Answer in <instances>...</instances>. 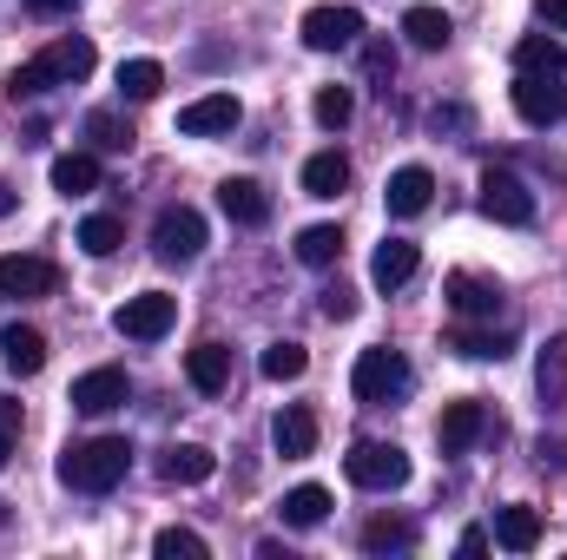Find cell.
Masks as SVG:
<instances>
[{
    "instance_id": "1",
    "label": "cell",
    "mask_w": 567,
    "mask_h": 560,
    "mask_svg": "<svg viewBox=\"0 0 567 560\" xmlns=\"http://www.w3.org/2000/svg\"><path fill=\"white\" fill-rule=\"evenodd\" d=\"M133 468V442L126 435H93V442H73L60 455V481L80 488V495H113Z\"/></svg>"
},
{
    "instance_id": "2",
    "label": "cell",
    "mask_w": 567,
    "mask_h": 560,
    "mask_svg": "<svg viewBox=\"0 0 567 560\" xmlns=\"http://www.w3.org/2000/svg\"><path fill=\"white\" fill-rule=\"evenodd\" d=\"M410 356L403 350H363L357 356V370H350V390L363 396V403H396V396H410Z\"/></svg>"
},
{
    "instance_id": "3",
    "label": "cell",
    "mask_w": 567,
    "mask_h": 560,
    "mask_svg": "<svg viewBox=\"0 0 567 560\" xmlns=\"http://www.w3.org/2000/svg\"><path fill=\"white\" fill-rule=\"evenodd\" d=\"M343 475H350L357 488H370V495H390V488L410 481V455H403L396 442H357V448L343 455Z\"/></svg>"
},
{
    "instance_id": "4",
    "label": "cell",
    "mask_w": 567,
    "mask_h": 560,
    "mask_svg": "<svg viewBox=\"0 0 567 560\" xmlns=\"http://www.w3.org/2000/svg\"><path fill=\"white\" fill-rule=\"evenodd\" d=\"M152 251H158L165 265H192V258L205 251V218H198L192 205H165V211L152 218Z\"/></svg>"
},
{
    "instance_id": "5",
    "label": "cell",
    "mask_w": 567,
    "mask_h": 560,
    "mask_svg": "<svg viewBox=\"0 0 567 560\" xmlns=\"http://www.w3.org/2000/svg\"><path fill=\"white\" fill-rule=\"evenodd\" d=\"M172 317H178V297H165V290H140V297H126V303L113 310V330H120L126 343H158V336L172 330Z\"/></svg>"
},
{
    "instance_id": "6",
    "label": "cell",
    "mask_w": 567,
    "mask_h": 560,
    "mask_svg": "<svg viewBox=\"0 0 567 560\" xmlns=\"http://www.w3.org/2000/svg\"><path fill=\"white\" fill-rule=\"evenodd\" d=\"M482 211H488L495 225H515V231L535 225V191H528V178L488 165V172H482Z\"/></svg>"
},
{
    "instance_id": "7",
    "label": "cell",
    "mask_w": 567,
    "mask_h": 560,
    "mask_svg": "<svg viewBox=\"0 0 567 560\" xmlns=\"http://www.w3.org/2000/svg\"><path fill=\"white\" fill-rule=\"evenodd\" d=\"M508 100H515V113H522L528 126H561L567 120V86L555 73H522V80L508 86Z\"/></svg>"
},
{
    "instance_id": "8",
    "label": "cell",
    "mask_w": 567,
    "mask_h": 560,
    "mask_svg": "<svg viewBox=\"0 0 567 560\" xmlns=\"http://www.w3.org/2000/svg\"><path fill=\"white\" fill-rule=\"evenodd\" d=\"M297 33H303L310 53H337V46H357L363 40V13L357 7H310Z\"/></svg>"
},
{
    "instance_id": "9",
    "label": "cell",
    "mask_w": 567,
    "mask_h": 560,
    "mask_svg": "<svg viewBox=\"0 0 567 560\" xmlns=\"http://www.w3.org/2000/svg\"><path fill=\"white\" fill-rule=\"evenodd\" d=\"M238 120H245V106L231 93H205L178 113V133L185 139H225V133H238Z\"/></svg>"
},
{
    "instance_id": "10",
    "label": "cell",
    "mask_w": 567,
    "mask_h": 560,
    "mask_svg": "<svg viewBox=\"0 0 567 560\" xmlns=\"http://www.w3.org/2000/svg\"><path fill=\"white\" fill-rule=\"evenodd\" d=\"M442 297H449V310H455V317H468V323H482V317H495V310H502V283L475 278V271H449V278H442Z\"/></svg>"
},
{
    "instance_id": "11",
    "label": "cell",
    "mask_w": 567,
    "mask_h": 560,
    "mask_svg": "<svg viewBox=\"0 0 567 560\" xmlns=\"http://www.w3.org/2000/svg\"><path fill=\"white\" fill-rule=\"evenodd\" d=\"M53 283H60V271L47 258H33V251L0 258V297H53Z\"/></svg>"
},
{
    "instance_id": "12",
    "label": "cell",
    "mask_w": 567,
    "mask_h": 560,
    "mask_svg": "<svg viewBox=\"0 0 567 560\" xmlns=\"http://www.w3.org/2000/svg\"><path fill=\"white\" fill-rule=\"evenodd\" d=\"M126 403V370H86L80 383H73V409L80 416H106V409H120Z\"/></svg>"
},
{
    "instance_id": "13",
    "label": "cell",
    "mask_w": 567,
    "mask_h": 560,
    "mask_svg": "<svg viewBox=\"0 0 567 560\" xmlns=\"http://www.w3.org/2000/svg\"><path fill=\"white\" fill-rule=\"evenodd\" d=\"M158 475H165L172 488H198V481H212V475H218V455H212L205 442H172V448H165V462H158Z\"/></svg>"
},
{
    "instance_id": "14",
    "label": "cell",
    "mask_w": 567,
    "mask_h": 560,
    "mask_svg": "<svg viewBox=\"0 0 567 560\" xmlns=\"http://www.w3.org/2000/svg\"><path fill=\"white\" fill-rule=\"evenodd\" d=\"M488 541L508 548V554H535L542 548V515L528 501H508V508H495V535Z\"/></svg>"
},
{
    "instance_id": "15",
    "label": "cell",
    "mask_w": 567,
    "mask_h": 560,
    "mask_svg": "<svg viewBox=\"0 0 567 560\" xmlns=\"http://www.w3.org/2000/svg\"><path fill=\"white\" fill-rule=\"evenodd\" d=\"M429 198H435V178H429V165H403V172H390V185H383V205H390V218H416V211H429Z\"/></svg>"
},
{
    "instance_id": "16",
    "label": "cell",
    "mask_w": 567,
    "mask_h": 560,
    "mask_svg": "<svg viewBox=\"0 0 567 560\" xmlns=\"http://www.w3.org/2000/svg\"><path fill=\"white\" fill-rule=\"evenodd\" d=\"M482 428H488V409H482L475 396H462V403H449V409H442L435 442H442V455H462L468 442H482Z\"/></svg>"
},
{
    "instance_id": "17",
    "label": "cell",
    "mask_w": 567,
    "mask_h": 560,
    "mask_svg": "<svg viewBox=\"0 0 567 560\" xmlns=\"http://www.w3.org/2000/svg\"><path fill=\"white\" fill-rule=\"evenodd\" d=\"M416 265H423V251H416L410 238H383L377 258H370V283H377V290H403V283L416 278Z\"/></svg>"
},
{
    "instance_id": "18",
    "label": "cell",
    "mask_w": 567,
    "mask_h": 560,
    "mask_svg": "<svg viewBox=\"0 0 567 560\" xmlns=\"http://www.w3.org/2000/svg\"><path fill=\"white\" fill-rule=\"evenodd\" d=\"M0 356H7L13 376H40V370H47V336H40L33 323H7V330H0Z\"/></svg>"
},
{
    "instance_id": "19",
    "label": "cell",
    "mask_w": 567,
    "mask_h": 560,
    "mask_svg": "<svg viewBox=\"0 0 567 560\" xmlns=\"http://www.w3.org/2000/svg\"><path fill=\"white\" fill-rule=\"evenodd\" d=\"M40 66H47L53 86H80V80L93 73V40H53V46L40 53Z\"/></svg>"
},
{
    "instance_id": "20",
    "label": "cell",
    "mask_w": 567,
    "mask_h": 560,
    "mask_svg": "<svg viewBox=\"0 0 567 560\" xmlns=\"http://www.w3.org/2000/svg\"><path fill=\"white\" fill-rule=\"evenodd\" d=\"M218 205H225L231 225H265V218H271V198H265L258 178H225V185H218Z\"/></svg>"
},
{
    "instance_id": "21",
    "label": "cell",
    "mask_w": 567,
    "mask_h": 560,
    "mask_svg": "<svg viewBox=\"0 0 567 560\" xmlns=\"http://www.w3.org/2000/svg\"><path fill=\"white\" fill-rule=\"evenodd\" d=\"M185 383H192L198 396H218V390L231 383V350H225V343H198V350L185 356Z\"/></svg>"
},
{
    "instance_id": "22",
    "label": "cell",
    "mask_w": 567,
    "mask_h": 560,
    "mask_svg": "<svg viewBox=\"0 0 567 560\" xmlns=\"http://www.w3.org/2000/svg\"><path fill=\"white\" fill-rule=\"evenodd\" d=\"M271 442H278V455H284V462H303V455L317 448V416H310L303 403L278 409V422H271Z\"/></svg>"
},
{
    "instance_id": "23",
    "label": "cell",
    "mask_w": 567,
    "mask_h": 560,
    "mask_svg": "<svg viewBox=\"0 0 567 560\" xmlns=\"http://www.w3.org/2000/svg\"><path fill=\"white\" fill-rule=\"evenodd\" d=\"M53 191H60V198H86V191H100V158H93V152H66V158H53Z\"/></svg>"
},
{
    "instance_id": "24",
    "label": "cell",
    "mask_w": 567,
    "mask_h": 560,
    "mask_svg": "<svg viewBox=\"0 0 567 560\" xmlns=\"http://www.w3.org/2000/svg\"><path fill=\"white\" fill-rule=\"evenodd\" d=\"M449 350L468 356V363H502V356L515 350V336H508V330H475V323H462V330L449 336Z\"/></svg>"
},
{
    "instance_id": "25",
    "label": "cell",
    "mask_w": 567,
    "mask_h": 560,
    "mask_svg": "<svg viewBox=\"0 0 567 560\" xmlns=\"http://www.w3.org/2000/svg\"><path fill=\"white\" fill-rule=\"evenodd\" d=\"M343 185H350V158H343L337 145H330V152H317V158L303 165V191H310V198H337Z\"/></svg>"
},
{
    "instance_id": "26",
    "label": "cell",
    "mask_w": 567,
    "mask_h": 560,
    "mask_svg": "<svg viewBox=\"0 0 567 560\" xmlns=\"http://www.w3.org/2000/svg\"><path fill=\"white\" fill-rule=\"evenodd\" d=\"M297 258H303L310 271H330V265L343 258V231H337V225H303V231H297Z\"/></svg>"
},
{
    "instance_id": "27",
    "label": "cell",
    "mask_w": 567,
    "mask_h": 560,
    "mask_svg": "<svg viewBox=\"0 0 567 560\" xmlns=\"http://www.w3.org/2000/svg\"><path fill=\"white\" fill-rule=\"evenodd\" d=\"M284 528H317L323 515H330V488H317V481H303V488H290L284 495Z\"/></svg>"
},
{
    "instance_id": "28",
    "label": "cell",
    "mask_w": 567,
    "mask_h": 560,
    "mask_svg": "<svg viewBox=\"0 0 567 560\" xmlns=\"http://www.w3.org/2000/svg\"><path fill=\"white\" fill-rule=\"evenodd\" d=\"M403 33H410V46H423V53H442L455 27H449V13H442V7H410V13H403Z\"/></svg>"
},
{
    "instance_id": "29",
    "label": "cell",
    "mask_w": 567,
    "mask_h": 560,
    "mask_svg": "<svg viewBox=\"0 0 567 560\" xmlns=\"http://www.w3.org/2000/svg\"><path fill=\"white\" fill-rule=\"evenodd\" d=\"M515 66H522V73H555V80H561V73H567V46H561V40L528 33V40L515 46Z\"/></svg>"
},
{
    "instance_id": "30",
    "label": "cell",
    "mask_w": 567,
    "mask_h": 560,
    "mask_svg": "<svg viewBox=\"0 0 567 560\" xmlns=\"http://www.w3.org/2000/svg\"><path fill=\"white\" fill-rule=\"evenodd\" d=\"M120 245H126V225H120L113 211H93V218L80 225V251H86V258H113Z\"/></svg>"
},
{
    "instance_id": "31",
    "label": "cell",
    "mask_w": 567,
    "mask_h": 560,
    "mask_svg": "<svg viewBox=\"0 0 567 560\" xmlns=\"http://www.w3.org/2000/svg\"><path fill=\"white\" fill-rule=\"evenodd\" d=\"M310 113H317L323 133H343V126L357 120V93H350V86H323V93L310 100Z\"/></svg>"
},
{
    "instance_id": "32",
    "label": "cell",
    "mask_w": 567,
    "mask_h": 560,
    "mask_svg": "<svg viewBox=\"0 0 567 560\" xmlns=\"http://www.w3.org/2000/svg\"><path fill=\"white\" fill-rule=\"evenodd\" d=\"M410 541H416V528H410L403 515H377V521L363 528V548H370V554H403Z\"/></svg>"
},
{
    "instance_id": "33",
    "label": "cell",
    "mask_w": 567,
    "mask_h": 560,
    "mask_svg": "<svg viewBox=\"0 0 567 560\" xmlns=\"http://www.w3.org/2000/svg\"><path fill=\"white\" fill-rule=\"evenodd\" d=\"M86 139L93 152H133V120H120V113H86Z\"/></svg>"
},
{
    "instance_id": "34",
    "label": "cell",
    "mask_w": 567,
    "mask_h": 560,
    "mask_svg": "<svg viewBox=\"0 0 567 560\" xmlns=\"http://www.w3.org/2000/svg\"><path fill=\"white\" fill-rule=\"evenodd\" d=\"M258 370H265V383H297V376L310 370V350H303V343H271V350L258 356Z\"/></svg>"
},
{
    "instance_id": "35",
    "label": "cell",
    "mask_w": 567,
    "mask_h": 560,
    "mask_svg": "<svg viewBox=\"0 0 567 560\" xmlns=\"http://www.w3.org/2000/svg\"><path fill=\"white\" fill-rule=\"evenodd\" d=\"M158 86H165V66L158 60H126L120 66V93L126 100H158Z\"/></svg>"
},
{
    "instance_id": "36",
    "label": "cell",
    "mask_w": 567,
    "mask_h": 560,
    "mask_svg": "<svg viewBox=\"0 0 567 560\" xmlns=\"http://www.w3.org/2000/svg\"><path fill=\"white\" fill-rule=\"evenodd\" d=\"M152 554L158 560H205V535H192V528H158V535H152Z\"/></svg>"
},
{
    "instance_id": "37",
    "label": "cell",
    "mask_w": 567,
    "mask_h": 560,
    "mask_svg": "<svg viewBox=\"0 0 567 560\" xmlns=\"http://www.w3.org/2000/svg\"><path fill=\"white\" fill-rule=\"evenodd\" d=\"M542 396L548 403H567V336H555L542 350Z\"/></svg>"
},
{
    "instance_id": "38",
    "label": "cell",
    "mask_w": 567,
    "mask_h": 560,
    "mask_svg": "<svg viewBox=\"0 0 567 560\" xmlns=\"http://www.w3.org/2000/svg\"><path fill=\"white\" fill-rule=\"evenodd\" d=\"M363 73H370V86L390 93V80H396V46H390V40H370V46H363Z\"/></svg>"
},
{
    "instance_id": "39",
    "label": "cell",
    "mask_w": 567,
    "mask_h": 560,
    "mask_svg": "<svg viewBox=\"0 0 567 560\" xmlns=\"http://www.w3.org/2000/svg\"><path fill=\"white\" fill-rule=\"evenodd\" d=\"M47 86H53V80H47V66H40V60H27V66H13V73H7V100H40Z\"/></svg>"
},
{
    "instance_id": "40",
    "label": "cell",
    "mask_w": 567,
    "mask_h": 560,
    "mask_svg": "<svg viewBox=\"0 0 567 560\" xmlns=\"http://www.w3.org/2000/svg\"><path fill=\"white\" fill-rule=\"evenodd\" d=\"M13 442H20V403L0 396V468L13 462Z\"/></svg>"
},
{
    "instance_id": "41",
    "label": "cell",
    "mask_w": 567,
    "mask_h": 560,
    "mask_svg": "<svg viewBox=\"0 0 567 560\" xmlns=\"http://www.w3.org/2000/svg\"><path fill=\"white\" fill-rule=\"evenodd\" d=\"M323 317H330V323L357 317V290H350V283H330V290H323Z\"/></svg>"
},
{
    "instance_id": "42",
    "label": "cell",
    "mask_w": 567,
    "mask_h": 560,
    "mask_svg": "<svg viewBox=\"0 0 567 560\" xmlns=\"http://www.w3.org/2000/svg\"><path fill=\"white\" fill-rule=\"evenodd\" d=\"M429 126H435V133H462V126H468V113H462V106H435V113H429Z\"/></svg>"
},
{
    "instance_id": "43",
    "label": "cell",
    "mask_w": 567,
    "mask_h": 560,
    "mask_svg": "<svg viewBox=\"0 0 567 560\" xmlns=\"http://www.w3.org/2000/svg\"><path fill=\"white\" fill-rule=\"evenodd\" d=\"M535 13H542L548 27H561V33H567V0H535Z\"/></svg>"
},
{
    "instance_id": "44",
    "label": "cell",
    "mask_w": 567,
    "mask_h": 560,
    "mask_svg": "<svg viewBox=\"0 0 567 560\" xmlns=\"http://www.w3.org/2000/svg\"><path fill=\"white\" fill-rule=\"evenodd\" d=\"M27 7H33V13H40V20H60V13H73V7H80V0H27Z\"/></svg>"
},
{
    "instance_id": "45",
    "label": "cell",
    "mask_w": 567,
    "mask_h": 560,
    "mask_svg": "<svg viewBox=\"0 0 567 560\" xmlns=\"http://www.w3.org/2000/svg\"><path fill=\"white\" fill-rule=\"evenodd\" d=\"M455 548H462V554H488V528H468V535H462Z\"/></svg>"
},
{
    "instance_id": "46",
    "label": "cell",
    "mask_w": 567,
    "mask_h": 560,
    "mask_svg": "<svg viewBox=\"0 0 567 560\" xmlns=\"http://www.w3.org/2000/svg\"><path fill=\"white\" fill-rule=\"evenodd\" d=\"M13 205H20V198H13V185H7V178H0V218H7V211H13Z\"/></svg>"
},
{
    "instance_id": "47",
    "label": "cell",
    "mask_w": 567,
    "mask_h": 560,
    "mask_svg": "<svg viewBox=\"0 0 567 560\" xmlns=\"http://www.w3.org/2000/svg\"><path fill=\"white\" fill-rule=\"evenodd\" d=\"M0 528H7V508H0Z\"/></svg>"
}]
</instances>
